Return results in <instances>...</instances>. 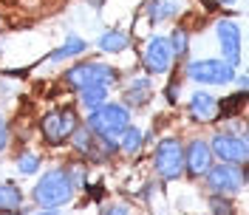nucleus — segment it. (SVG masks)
<instances>
[{
	"label": "nucleus",
	"instance_id": "1",
	"mask_svg": "<svg viewBox=\"0 0 249 215\" xmlns=\"http://www.w3.org/2000/svg\"><path fill=\"white\" fill-rule=\"evenodd\" d=\"M127 125H130V113H127L124 105H108L105 102V105L93 108L91 116H88V130L102 136L110 144L119 142V136H122V130Z\"/></svg>",
	"mask_w": 249,
	"mask_h": 215
},
{
	"label": "nucleus",
	"instance_id": "2",
	"mask_svg": "<svg viewBox=\"0 0 249 215\" xmlns=\"http://www.w3.org/2000/svg\"><path fill=\"white\" fill-rule=\"evenodd\" d=\"M74 187L77 184H74L71 173H65V170H51V173H46V176L40 179V184L34 187V201L43 204V207H60L65 201H71Z\"/></svg>",
	"mask_w": 249,
	"mask_h": 215
},
{
	"label": "nucleus",
	"instance_id": "3",
	"mask_svg": "<svg viewBox=\"0 0 249 215\" xmlns=\"http://www.w3.org/2000/svg\"><path fill=\"white\" fill-rule=\"evenodd\" d=\"M77 127H79V116L74 108H54V110H48L46 116H43V122H40V130H43V136L51 144L65 142Z\"/></svg>",
	"mask_w": 249,
	"mask_h": 215
},
{
	"label": "nucleus",
	"instance_id": "4",
	"mask_svg": "<svg viewBox=\"0 0 249 215\" xmlns=\"http://www.w3.org/2000/svg\"><path fill=\"white\" fill-rule=\"evenodd\" d=\"M181 170H184V147H181V142L178 139H164L156 147V173L161 179L173 181V179L181 176Z\"/></svg>",
	"mask_w": 249,
	"mask_h": 215
},
{
	"label": "nucleus",
	"instance_id": "5",
	"mask_svg": "<svg viewBox=\"0 0 249 215\" xmlns=\"http://www.w3.org/2000/svg\"><path fill=\"white\" fill-rule=\"evenodd\" d=\"M187 74H190V79L204 82V85H227V82H232L235 68L224 60H198L190 62Z\"/></svg>",
	"mask_w": 249,
	"mask_h": 215
},
{
	"label": "nucleus",
	"instance_id": "6",
	"mask_svg": "<svg viewBox=\"0 0 249 215\" xmlns=\"http://www.w3.org/2000/svg\"><path fill=\"white\" fill-rule=\"evenodd\" d=\"M207 187L213 190V193H221V196H230V193H238L241 187H244V170L241 164H218V167H210L207 173Z\"/></svg>",
	"mask_w": 249,
	"mask_h": 215
},
{
	"label": "nucleus",
	"instance_id": "7",
	"mask_svg": "<svg viewBox=\"0 0 249 215\" xmlns=\"http://www.w3.org/2000/svg\"><path fill=\"white\" fill-rule=\"evenodd\" d=\"M113 77H116V71H110L108 65H99V62H82V65H74V68L65 74V82L82 91V88H88V85H108Z\"/></svg>",
	"mask_w": 249,
	"mask_h": 215
},
{
	"label": "nucleus",
	"instance_id": "8",
	"mask_svg": "<svg viewBox=\"0 0 249 215\" xmlns=\"http://www.w3.org/2000/svg\"><path fill=\"white\" fill-rule=\"evenodd\" d=\"M144 68L150 71V74H164V71H170L173 65V48H170V40L167 37H153L147 48H144Z\"/></svg>",
	"mask_w": 249,
	"mask_h": 215
},
{
	"label": "nucleus",
	"instance_id": "9",
	"mask_svg": "<svg viewBox=\"0 0 249 215\" xmlns=\"http://www.w3.org/2000/svg\"><path fill=\"white\" fill-rule=\"evenodd\" d=\"M210 150L221 159V161H227V164H244L247 161V142L238 136H227V133H218L213 139V144H210Z\"/></svg>",
	"mask_w": 249,
	"mask_h": 215
},
{
	"label": "nucleus",
	"instance_id": "10",
	"mask_svg": "<svg viewBox=\"0 0 249 215\" xmlns=\"http://www.w3.org/2000/svg\"><path fill=\"white\" fill-rule=\"evenodd\" d=\"M184 167H187L190 176H204L207 170L213 167V150H210V144H207V142L196 139V142H190V144H187Z\"/></svg>",
	"mask_w": 249,
	"mask_h": 215
},
{
	"label": "nucleus",
	"instance_id": "11",
	"mask_svg": "<svg viewBox=\"0 0 249 215\" xmlns=\"http://www.w3.org/2000/svg\"><path fill=\"white\" fill-rule=\"evenodd\" d=\"M218 31V40H221V51H224V57L230 62V65H238V60H241V31H238V26L235 23H230V20H221L215 26Z\"/></svg>",
	"mask_w": 249,
	"mask_h": 215
},
{
	"label": "nucleus",
	"instance_id": "12",
	"mask_svg": "<svg viewBox=\"0 0 249 215\" xmlns=\"http://www.w3.org/2000/svg\"><path fill=\"white\" fill-rule=\"evenodd\" d=\"M218 108H221V102L213 93H196L193 102H190V113L198 122H213V119H218Z\"/></svg>",
	"mask_w": 249,
	"mask_h": 215
},
{
	"label": "nucleus",
	"instance_id": "13",
	"mask_svg": "<svg viewBox=\"0 0 249 215\" xmlns=\"http://www.w3.org/2000/svg\"><path fill=\"white\" fill-rule=\"evenodd\" d=\"M20 201H23V196H20V190L12 181L0 184V213H17Z\"/></svg>",
	"mask_w": 249,
	"mask_h": 215
},
{
	"label": "nucleus",
	"instance_id": "14",
	"mask_svg": "<svg viewBox=\"0 0 249 215\" xmlns=\"http://www.w3.org/2000/svg\"><path fill=\"white\" fill-rule=\"evenodd\" d=\"M79 99H82V105L85 108H99L105 105V99H108V88L105 85H88V88H82V93H79Z\"/></svg>",
	"mask_w": 249,
	"mask_h": 215
},
{
	"label": "nucleus",
	"instance_id": "15",
	"mask_svg": "<svg viewBox=\"0 0 249 215\" xmlns=\"http://www.w3.org/2000/svg\"><path fill=\"white\" fill-rule=\"evenodd\" d=\"M116 144L122 147L124 153H136V150L142 147V133H139V127H130V125H127V127L122 130V136H119V142H116Z\"/></svg>",
	"mask_w": 249,
	"mask_h": 215
},
{
	"label": "nucleus",
	"instance_id": "16",
	"mask_svg": "<svg viewBox=\"0 0 249 215\" xmlns=\"http://www.w3.org/2000/svg\"><path fill=\"white\" fill-rule=\"evenodd\" d=\"M99 48L102 51H122V48H127V34L124 31H108V34H102Z\"/></svg>",
	"mask_w": 249,
	"mask_h": 215
},
{
	"label": "nucleus",
	"instance_id": "17",
	"mask_svg": "<svg viewBox=\"0 0 249 215\" xmlns=\"http://www.w3.org/2000/svg\"><path fill=\"white\" fill-rule=\"evenodd\" d=\"M85 40H79V37H68L65 40V46L60 48V51H54L51 54V60H65V57H74V54H82L85 51Z\"/></svg>",
	"mask_w": 249,
	"mask_h": 215
},
{
	"label": "nucleus",
	"instance_id": "18",
	"mask_svg": "<svg viewBox=\"0 0 249 215\" xmlns=\"http://www.w3.org/2000/svg\"><path fill=\"white\" fill-rule=\"evenodd\" d=\"M147 91H150V82H147V79L133 82L130 91H127V102H147V96H150Z\"/></svg>",
	"mask_w": 249,
	"mask_h": 215
},
{
	"label": "nucleus",
	"instance_id": "19",
	"mask_svg": "<svg viewBox=\"0 0 249 215\" xmlns=\"http://www.w3.org/2000/svg\"><path fill=\"white\" fill-rule=\"evenodd\" d=\"M170 48H173V57H184V51H187V31H181V29L173 31Z\"/></svg>",
	"mask_w": 249,
	"mask_h": 215
},
{
	"label": "nucleus",
	"instance_id": "20",
	"mask_svg": "<svg viewBox=\"0 0 249 215\" xmlns=\"http://www.w3.org/2000/svg\"><path fill=\"white\" fill-rule=\"evenodd\" d=\"M20 173H26V176H31V173H37V167H40V161H37V156H31V153H26V156H20Z\"/></svg>",
	"mask_w": 249,
	"mask_h": 215
},
{
	"label": "nucleus",
	"instance_id": "21",
	"mask_svg": "<svg viewBox=\"0 0 249 215\" xmlns=\"http://www.w3.org/2000/svg\"><path fill=\"white\" fill-rule=\"evenodd\" d=\"M213 207H215V215H232V207L227 204V201H213Z\"/></svg>",
	"mask_w": 249,
	"mask_h": 215
},
{
	"label": "nucleus",
	"instance_id": "22",
	"mask_svg": "<svg viewBox=\"0 0 249 215\" xmlns=\"http://www.w3.org/2000/svg\"><path fill=\"white\" fill-rule=\"evenodd\" d=\"M6 142H9V127H6V119L0 116V150L6 147Z\"/></svg>",
	"mask_w": 249,
	"mask_h": 215
},
{
	"label": "nucleus",
	"instance_id": "23",
	"mask_svg": "<svg viewBox=\"0 0 249 215\" xmlns=\"http://www.w3.org/2000/svg\"><path fill=\"white\" fill-rule=\"evenodd\" d=\"M105 215H127V210H124V207H110Z\"/></svg>",
	"mask_w": 249,
	"mask_h": 215
},
{
	"label": "nucleus",
	"instance_id": "24",
	"mask_svg": "<svg viewBox=\"0 0 249 215\" xmlns=\"http://www.w3.org/2000/svg\"><path fill=\"white\" fill-rule=\"evenodd\" d=\"M40 215H57V210H48L46 207V213H40Z\"/></svg>",
	"mask_w": 249,
	"mask_h": 215
},
{
	"label": "nucleus",
	"instance_id": "25",
	"mask_svg": "<svg viewBox=\"0 0 249 215\" xmlns=\"http://www.w3.org/2000/svg\"><path fill=\"white\" fill-rule=\"evenodd\" d=\"M0 29H3V17H0Z\"/></svg>",
	"mask_w": 249,
	"mask_h": 215
},
{
	"label": "nucleus",
	"instance_id": "26",
	"mask_svg": "<svg viewBox=\"0 0 249 215\" xmlns=\"http://www.w3.org/2000/svg\"><path fill=\"white\" fill-rule=\"evenodd\" d=\"M224 3H232V0H224Z\"/></svg>",
	"mask_w": 249,
	"mask_h": 215
}]
</instances>
